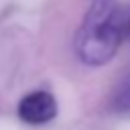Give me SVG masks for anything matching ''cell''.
Wrapping results in <instances>:
<instances>
[{"label": "cell", "mask_w": 130, "mask_h": 130, "mask_svg": "<svg viewBox=\"0 0 130 130\" xmlns=\"http://www.w3.org/2000/svg\"><path fill=\"white\" fill-rule=\"evenodd\" d=\"M57 116V102L49 91L37 89L28 95H24L18 104V118L24 124L41 126L51 122Z\"/></svg>", "instance_id": "2"}, {"label": "cell", "mask_w": 130, "mask_h": 130, "mask_svg": "<svg viewBox=\"0 0 130 130\" xmlns=\"http://www.w3.org/2000/svg\"><path fill=\"white\" fill-rule=\"evenodd\" d=\"M126 32V12L116 0H93L75 37V51L87 65L108 63Z\"/></svg>", "instance_id": "1"}, {"label": "cell", "mask_w": 130, "mask_h": 130, "mask_svg": "<svg viewBox=\"0 0 130 130\" xmlns=\"http://www.w3.org/2000/svg\"><path fill=\"white\" fill-rule=\"evenodd\" d=\"M112 110L118 114H130V69L124 73V77L118 81L114 93H112V102H110Z\"/></svg>", "instance_id": "3"}, {"label": "cell", "mask_w": 130, "mask_h": 130, "mask_svg": "<svg viewBox=\"0 0 130 130\" xmlns=\"http://www.w3.org/2000/svg\"><path fill=\"white\" fill-rule=\"evenodd\" d=\"M126 35L130 37V14H126Z\"/></svg>", "instance_id": "4"}]
</instances>
